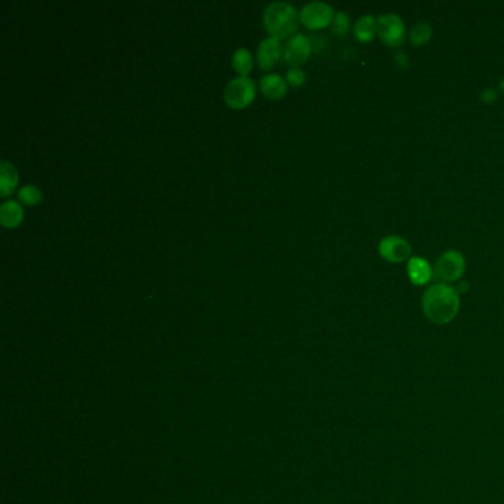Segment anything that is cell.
<instances>
[{
  "instance_id": "5b68a950",
  "label": "cell",
  "mask_w": 504,
  "mask_h": 504,
  "mask_svg": "<svg viewBox=\"0 0 504 504\" xmlns=\"http://www.w3.org/2000/svg\"><path fill=\"white\" fill-rule=\"evenodd\" d=\"M405 24L404 21L395 14H382L377 18V36L380 41L389 46L398 48L405 41Z\"/></svg>"
},
{
  "instance_id": "6da1fadb",
  "label": "cell",
  "mask_w": 504,
  "mask_h": 504,
  "mask_svg": "<svg viewBox=\"0 0 504 504\" xmlns=\"http://www.w3.org/2000/svg\"><path fill=\"white\" fill-rule=\"evenodd\" d=\"M421 308L428 320L436 326H445L458 315L460 293L447 283L430 286L421 298Z\"/></svg>"
},
{
  "instance_id": "e0dca14e",
  "label": "cell",
  "mask_w": 504,
  "mask_h": 504,
  "mask_svg": "<svg viewBox=\"0 0 504 504\" xmlns=\"http://www.w3.org/2000/svg\"><path fill=\"white\" fill-rule=\"evenodd\" d=\"M18 198H20V202L25 206H36L42 202L43 192L41 188L36 187V185L27 183V185H22V187L18 190Z\"/></svg>"
},
{
  "instance_id": "52a82bcc",
  "label": "cell",
  "mask_w": 504,
  "mask_h": 504,
  "mask_svg": "<svg viewBox=\"0 0 504 504\" xmlns=\"http://www.w3.org/2000/svg\"><path fill=\"white\" fill-rule=\"evenodd\" d=\"M312 38L304 34H295L291 36L287 43L284 45L283 57L284 62L291 65V69H299L304 61L309 58L312 54Z\"/></svg>"
},
{
  "instance_id": "44dd1931",
  "label": "cell",
  "mask_w": 504,
  "mask_h": 504,
  "mask_svg": "<svg viewBox=\"0 0 504 504\" xmlns=\"http://www.w3.org/2000/svg\"><path fill=\"white\" fill-rule=\"evenodd\" d=\"M395 59H396V64H400L401 69H405L408 65V58L405 54H402V52H398V54L395 55Z\"/></svg>"
},
{
  "instance_id": "7a4b0ae2",
  "label": "cell",
  "mask_w": 504,
  "mask_h": 504,
  "mask_svg": "<svg viewBox=\"0 0 504 504\" xmlns=\"http://www.w3.org/2000/svg\"><path fill=\"white\" fill-rule=\"evenodd\" d=\"M298 9L287 2H272L263 10V25L270 36L286 38L295 36L299 25Z\"/></svg>"
},
{
  "instance_id": "ffe728a7",
  "label": "cell",
  "mask_w": 504,
  "mask_h": 504,
  "mask_svg": "<svg viewBox=\"0 0 504 504\" xmlns=\"http://www.w3.org/2000/svg\"><path fill=\"white\" fill-rule=\"evenodd\" d=\"M497 97H498L497 90H496V89H491V88L485 89V90L482 92V94H481V99H482L484 102H486V104L494 102V101L497 99Z\"/></svg>"
},
{
  "instance_id": "9c48e42d",
  "label": "cell",
  "mask_w": 504,
  "mask_h": 504,
  "mask_svg": "<svg viewBox=\"0 0 504 504\" xmlns=\"http://www.w3.org/2000/svg\"><path fill=\"white\" fill-rule=\"evenodd\" d=\"M283 46L280 38L268 36L258 46V64L262 70H270L283 55Z\"/></svg>"
},
{
  "instance_id": "8fae6325",
  "label": "cell",
  "mask_w": 504,
  "mask_h": 504,
  "mask_svg": "<svg viewBox=\"0 0 504 504\" xmlns=\"http://www.w3.org/2000/svg\"><path fill=\"white\" fill-rule=\"evenodd\" d=\"M287 85L288 83L286 78L276 73L265 74L263 77H260V82H259L262 94L270 99L283 98L287 92Z\"/></svg>"
},
{
  "instance_id": "ac0fdd59",
  "label": "cell",
  "mask_w": 504,
  "mask_h": 504,
  "mask_svg": "<svg viewBox=\"0 0 504 504\" xmlns=\"http://www.w3.org/2000/svg\"><path fill=\"white\" fill-rule=\"evenodd\" d=\"M351 18L344 10H337L335 14L333 22H331V31L337 36H344L349 31Z\"/></svg>"
},
{
  "instance_id": "277c9868",
  "label": "cell",
  "mask_w": 504,
  "mask_h": 504,
  "mask_svg": "<svg viewBox=\"0 0 504 504\" xmlns=\"http://www.w3.org/2000/svg\"><path fill=\"white\" fill-rule=\"evenodd\" d=\"M466 271V259L457 250H448L438 258L435 263V276L442 283H454L460 280Z\"/></svg>"
},
{
  "instance_id": "d6986e66",
  "label": "cell",
  "mask_w": 504,
  "mask_h": 504,
  "mask_svg": "<svg viewBox=\"0 0 504 504\" xmlns=\"http://www.w3.org/2000/svg\"><path fill=\"white\" fill-rule=\"evenodd\" d=\"M286 80L288 85L299 88L304 83V80H307V76H304V73L300 69H290L286 73Z\"/></svg>"
},
{
  "instance_id": "7c38bea8",
  "label": "cell",
  "mask_w": 504,
  "mask_h": 504,
  "mask_svg": "<svg viewBox=\"0 0 504 504\" xmlns=\"http://www.w3.org/2000/svg\"><path fill=\"white\" fill-rule=\"evenodd\" d=\"M24 219V209L20 202L8 198L0 206V222L5 228H17Z\"/></svg>"
},
{
  "instance_id": "30bf717a",
  "label": "cell",
  "mask_w": 504,
  "mask_h": 504,
  "mask_svg": "<svg viewBox=\"0 0 504 504\" xmlns=\"http://www.w3.org/2000/svg\"><path fill=\"white\" fill-rule=\"evenodd\" d=\"M407 272L410 281L414 286L428 284L433 276L430 263L424 258H411L407 265Z\"/></svg>"
},
{
  "instance_id": "7402d4cb",
  "label": "cell",
  "mask_w": 504,
  "mask_h": 504,
  "mask_svg": "<svg viewBox=\"0 0 504 504\" xmlns=\"http://www.w3.org/2000/svg\"><path fill=\"white\" fill-rule=\"evenodd\" d=\"M456 288H457L458 293H463V291H466L469 288V284L468 283H460Z\"/></svg>"
},
{
  "instance_id": "603a6c76",
  "label": "cell",
  "mask_w": 504,
  "mask_h": 504,
  "mask_svg": "<svg viewBox=\"0 0 504 504\" xmlns=\"http://www.w3.org/2000/svg\"><path fill=\"white\" fill-rule=\"evenodd\" d=\"M500 88H501V92H503V94H504V78H503V80H501V85H500Z\"/></svg>"
},
{
  "instance_id": "5bb4252c",
  "label": "cell",
  "mask_w": 504,
  "mask_h": 504,
  "mask_svg": "<svg viewBox=\"0 0 504 504\" xmlns=\"http://www.w3.org/2000/svg\"><path fill=\"white\" fill-rule=\"evenodd\" d=\"M354 33L358 41L367 43L371 42L374 38V36L377 34V18H374L373 15H363L361 18H358V21L354 25Z\"/></svg>"
},
{
  "instance_id": "8992f818",
  "label": "cell",
  "mask_w": 504,
  "mask_h": 504,
  "mask_svg": "<svg viewBox=\"0 0 504 504\" xmlns=\"http://www.w3.org/2000/svg\"><path fill=\"white\" fill-rule=\"evenodd\" d=\"M335 14V9L326 2H311L302 8L299 20L304 27L311 30H320L333 22Z\"/></svg>"
},
{
  "instance_id": "ba28073f",
  "label": "cell",
  "mask_w": 504,
  "mask_h": 504,
  "mask_svg": "<svg viewBox=\"0 0 504 504\" xmlns=\"http://www.w3.org/2000/svg\"><path fill=\"white\" fill-rule=\"evenodd\" d=\"M379 255L391 263H401L411 255V246L400 235H386L379 243Z\"/></svg>"
},
{
  "instance_id": "9a60e30c",
  "label": "cell",
  "mask_w": 504,
  "mask_h": 504,
  "mask_svg": "<svg viewBox=\"0 0 504 504\" xmlns=\"http://www.w3.org/2000/svg\"><path fill=\"white\" fill-rule=\"evenodd\" d=\"M232 67L241 77H247V74L253 69V57H251L248 49L238 48L234 52Z\"/></svg>"
},
{
  "instance_id": "3957f363",
  "label": "cell",
  "mask_w": 504,
  "mask_h": 504,
  "mask_svg": "<svg viewBox=\"0 0 504 504\" xmlns=\"http://www.w3.org/2000/svg\"><path fill=\"white\" fill-rule=\"evenodd\" d=\"M256 85L250 77H235L225 86L223 101L234 110H241L255 99Z\"/></svg>"
},
{
  "instance_id": "2e32d148",
  "label": "cell",
  "mask_w": 504,
  "mask_h": 504,
  "mask_svg": "<svg viewBox=\"0 0 504 504\" xmlns=\"http://www.w3.org/2000/svg\"><path fill=\"white\" fill-rule=\"evenodd\" d=\"M410 42L416 45V46H423L426 45L430 38H432V27L429 22H424V21H420V22H416L413 27H411L410 30Z\"/></svg>"
},
{
  "instance_id": "4fadbf2b",
  "label": "cell",
  "mask_w": 504,
  "mask_h": 504,
  "mask_svg": "<svg viewBox=\"0 0 504 504\" xmlns=\"http://www.w3.org/2000/svg\"><path fill=\"white\" fill-rule=\"evenodd\" d=\"M18 185V172L8 160L0 162V195L8 197Z\"/></svg>"
}]
</instances>
